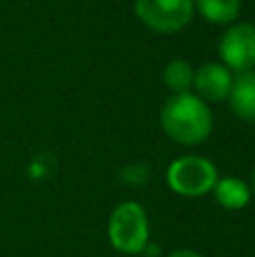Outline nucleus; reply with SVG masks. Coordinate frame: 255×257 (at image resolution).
Wrapping results in <instances>:
<instances>
[{
  "instance_id": "1",
  "label": "nucleus",
  "mask_w": 255,
  "mask_h": 257,
  "mask_svg": "<svg viewBox=\"0 0 255 257\" xmlns=\"http://www.w3.org/2000/svg\"><path fill=\"white\" fill-rule=\"evenodd\" d=\"M212 111L194 93L172 95L161 108V128L181 147H199L212 133Z\"/></svg>"
},
{
  "instance_id": "2",
  "label": "nucleus",
  "mask_w": 255,
  "mask_h": 257,
  "mask_svg": "<svg viewBox=\"0 0 255 257\" xmlns=\"http://www.w3.org/2000/svg\"><path fill=\"white\" fill-rule=\"evenodd\" d=\"M108 241L122 255H138L149 246V217L138 201L115 205L108 217Z\"/></svg>"
},
{
  "instance_id": "3",
  "label": "nucleus",
  "mask_w": 255,
  "mask_h": 257,
  "mask_svg": "<svg viewBox=\"0 0 255 257\" xmlns=\"http://www.w3.org/2000/svg\"><path fill=\"white\" fill-rule=\"evenodd\" d=\"M219 181L215 163L203 156H179L167 167V185L174 194L197 199L215 190Z\"/></svg>"
},
{
  "instance_id": "4",
  "label": "nucleus",
  "mask_w": 255,
  "mask_h": 257,
  "mask_svg": "<svg viewBox=\"0 0 255 257\" xmlns=\"http://www.w3.org/2000/svg\"><path fill=\"white\" fill-rule=\"evenodd\" d=\"M138 21L156 34H176L194 18V0H134Z\"/></svg>"
},
{
  "instance_id": "5",
  "label": "nucleus",
  "mask_w": 255,
  "mask_h": 257,
  "mask_svg": "<svg viewBox=\"0 0 255 257\" xmlns=\"http://www.w3.org/2000/svg\"><path fill=\"white\" fill-rule=\"evenodd\" d=\"M221 63L233 75L255 70V25L253 23H233L219 39Z\"/></svg>"
},
{
  "instance_id": "6",
  "label": "nucleus",
  "mask_w": 255,
  "mask_h": 257,
  "mask_svg": "<svg viewBox=\"0 0 255 257\" xmlns=\"http://www.w3.org/2000/svg\"><path fill=\"white\" fill-rule=\"evenodd\" d=\"M233 79H235V75L221 61H208L203 66L194 68L192 93L197 97H201L206 104L224 102L230 95Z\"/></svg>"
},
{
  "instance_id": "7",
  "label": "nucleus",
  "mask_w": 255,
  "mask_h": 257,
  "mask_svg": "<svg viewBox=\"0 0 255 257\" xmlns=\"http://www.w3.org/2000/svg\"><path fill=\"white\" fill-rule=\"evenodd\" d=\"M230 111L244 122L255 124V70H246L235 75L233 88L228 95Z\"/></svg>"
},
{
  "instance_id": "8",
  "label": "nucleus",
  "mask_w": 255,
  "mask_h": 257,
  "mask_svg": "<svg viewBox=\"0 0 255 257\" xmlns=\"http://www.w3.org/2000/svg\"><path fill=\"white\" fill-rule=\"evenodd\" d=\"M212 194H215L217 203L221 205V208L226 210H242L248 205V201H251V185H246V183L242 181V178H235V176H224L217 181L215 190H212Z\"/></svg>"
},
{
  "instance_id": "9",
  "label": "nucleus",
  "mask_w": 255,
  "mask_h": 257,
  "mask_svg": "<svg viewBox=\"0 0 255 257\" xmlns=\"http://www.w3.org/2000/svg\"><path fill=\"white\" fill-rule=\"evenodd\" d=\"M194 12L210 25H233L242 12V0H194Z\"/></svg>"
},
{
  "instance_id": "10",
  "label": "nucleus",
  "mask_w": 255,
  "mask_h": 257,
  "mask_svg": "<svg viewBox=\"0 0 255 257\" xmlns=\"http://www.w3.org/2000/svg\"><path fill=\"white\" fill-rule=\"evenodd\" d=\"M192 81H194V68L185 59H174L163 70V84L172 95L192 93Z\"/></svg>"
},
{
  "instance_id": "11",
  "label": "nucleus",
  "mask_w": 255,
  "mask_h": 257,
  "mask_svg": "<svg viewBox=\"0 0 255 257\" xmlns=\"http://www.w3.org/2000/svg\"><path fill=\"white\" fill-rule=\"evenodd\" d=\"M167 257H203V255H201V253H197V250L181 248V250H174V253H170Z\"/></svg>"
},
{
  "instance_id": "12",
  "label": "nucleus",
  "mask_w": 255,
  "mask_h": 257,
  "mask_svg": "<svg viewBox=\"0 0 255 257\" xmlns=\"http://www.w3.org/2000/svg\"><path fill=\"white\" fill-rule=\"evenodd\" d=\"M251 194H255V169H253V174H251Z\"/></svg>"
}]
</instances>
